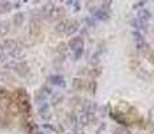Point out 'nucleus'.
I'll return each mask as SVG.
<instances>
[{"label":"nucleus","instance_id":"obj_15","mask_svg":"<svg viewBox=\"0 0 154 134\" xmlns=\"http://www.w3.org/2000/svg\"><path fill=\"white\" fill-rule=\"evenodd\" d=\"M67 26H68V21L67 20H60L59 23L55 26V31L59 32V34H63V32H66Z\"/></svg>","mask_w":154,"mask_h":134},{"label":"nucleus","instance_id":"obj_28","mask_svg":"<svg viewBox=\"0 0 154 134\" xmlns=\"http://www.w3.org/2000/svg\"><path fill=\"white\" fill-rule=\"evenodd\" d=\"M145 4H146V1H135V3L133 4V8H134V10H137V8L144 7Z\"/></svg>","mask_w":154,"mask_h":134},{"label":"nucleus","instance_id":"obj_8","mask_svg":"<svg viewBox=\"0 0 154 134\" xmlns=\"http://www.w3.org/2000/svg\"><path fill=\"white\" fill-rule=\"evenodd\" d=\"M54 10H55V4L52 1H48V3H46L42 7V14L46 15V16H50L54 12Z\"/></svg>","mask_w":154,"mask_h":134},{"label":"nucleus","instance_id":"obj_1","mask_svg":"<svg viewBox=\"0 0 154 134\" xmlns=\"http://www.w3.org/2000/svg\"><path fill=\"white\" fill-rule=\"evenodd\" d=\"M48 95H51V88H48V87H42L40 90H39L38 93H36V95H35V101H36V103H43L47 99V97Z\"/></svg>","mask_w":154,"mask_h":134},{"label":"nucleus","instance_id":"obj_17","mask_svg":"<svg viewBox=\"0 0 154 134\" xmlns=\"http://www.w3.org/2000/svg\"><path fill=\"white\" fill-rule=\"evenodd\" d=\"M51 20H55V19H60L62 16H64V8H56L54 10V12L51 15Z\"/></svg>","mask_w":154,"mask_h":134},{"label":"nucleus","instance_id":"obj_32","mask_svg":"<svg viewBox=\"0 0 154 134\" xmlns=\"http://www.w3.org/2000/svg\"><path fill=\"white\" fill-rule=\"evenodd\" d=\"M4 60H6V55H4V54H1V52H0V63H3Z\"/></svg>","mask_w":154,"mask_h":134},{"label":"nucleus","instance_id":"obj_26","mask_svg":"<svg viewBox=\"0 0 154 134\" xmlns=\"http://www.w3.org/2000/svg\"><path fill=\"white\" fill-rule=\"evenodd\" d=\"M137 48L139 51H145V50H149V44L145 42H141V43H137Z\"/></svg>","mask_w":154,"mask_h":134},{"label":"nucleus","instance_id":"obj_35","mask_svg":"<svg viewBox=\"0 0 154 134\" xmlns=\"http://www.w3.org/2000/svg\"><path fill=\"white\" fill-rule=\"evenodd\" d=\"M36 134H44V133H42V131H38V133H36Z\"/></svg>","mask_w":154,"mask_h":134},{"label":"nucleus","instance_id":"obj_30","mask_svg":"<svg viewBox=\"0 0 154 134\" xmlns=\"http://www.w3.org/2000/svg\"><path fill=\"white\" fill-rule=\"evenodd\" d=\"M83 55V48L82 50H78V51H75V55H74V60H78L79 58Z\"/></svg>","mask_w":154,"mask_h":134},{"label":"nucleus","instance_id":"obj_10","mask_svg":"<svg viewBox=\"0 0 154 134\" xmlns=\"http://www.w3.org/2000/svg\"><path fill=\"white\" fill-rule=\"evenodd\" d=\"M94 16H95L97 19H98V20H103V21H106V20H109V19H110L109 12H107V11H103V10L95 11Z\"/></svg>","mask_w":154,"mask_h":134},{"label":"nucleus","instance_id":"obj_12","mask_svg":"<svg viewBox=\"0 0 154 134\" xmlns=\"http://www.w3.org/2000/svg\"><path fill=\"white\" fill-rule=\"evenodd\" d=\"M39 114L43 119H50L51 118V113H50V107L47 105H43L40 109H39Z\"/></svg>","mask_w":154,"mask_h":134},{"label":"nucleus","instance_id":"obj_25","mask_svg":"<svg viewBox=\"0 0 154 134\" xmlns=\"http://www.w3.org/2000/svg\"><path fill=\"white\" fill-rule=\"evenodd\" d=\"M101 73H102L101 68H99V67H95V68H93V70L90 71V75L93 78H97V77H99V75H101Z\"/></svg>","mask_w":154,"mask_h":134},{"label":"nucleus","instance_id":"obj_9","mask_svg":"<svg viewBox=\"0 0 154 134\" xmlns=\"http://www.w3.org/2000/svg\"><path fill=\"white\" fill-rule=\"evenodd\" d=\"M151 18V12L149 10H146V8H144V10H141L139 12H138V20H141V21H145L146 23L149 19Z\"/></svg>","mask_w":154,"mask_h":134},{"label":"nucleus","instance_id":"obj_23","mask_svg":"<svg viewBox=\"0 0 154 134\" xmlns=\"http://www.w3.org/2000/svg\"><path fill=\"white\" fill-rule=\"evenodd\" d=\"M113 133L114 134H130V131L127 129H125V127H117V129H114Z\"/></svg>","mask_w":154,"mask_h":134},{"label":"nucleus","instance_id":"obj_11","mask_svg":"<svg viewBox=\"0 0 154 134\" xmlns=\"http://www.w3.org/2000/svg\"><path fill=\"white\" fill-rule=\"evenodd\" d=\"M10 32V21L1 20L0 21V36H6Z\"/></svg>","mask_w":154,"mask_h":134},{"label":"nucleus","instance_id":"obj_13","mask_svg":"<svg viewBox=\"0 0 154 134\" xmlns=\"http://www.w3.org/2000/svg\"><path fill=\"white\" fill-rule=\"evenodd\" d=\"M24 23V14H21V12H18V14L14 15V24L16 27H21Z\"/></svg>","mask_w":154,"mask_h":134},{"label":"nucleus","instance_id":"obj_19","mask_svg":"<svg viewBox=\"0 0 154 134\" xmlns=\"http://www.w3.org/2000/svg\"><path fill=\"white\" fill-rule=\"evenodd\" d=\"M88 122H90V115L84 111V113H82V115L79 117V125H81V126H87Z\"/></svg>","mask_w":154,"mask_h":134},{"label":"nucleus","instance_id":"obj_3","mask_svg":"<svg viewBox=\"0 0 154 134\" xmlns=\"http://www.w3.org/2000/svg\"><path fill=\"white\" fill-rule=\"evenodd\" d=\"M1 48H3L4 51L12 52V51H15V50L18 48V42L14 40V39H6V40L1 43Z\"/></svg>","mask_w":154,"mask_h":134},{"label":"nucleus","instance_id":"obj_18","mask_svg":"<svg viewBox=\"0 0 154 134\" xmlns=\"http://www.w3.org/2000/svg\"><path fill=\"white\" fill-rule=\"evenodd\" d=\"M130 24L133 26L134 28H142V30H146L147 28V24L145 21H141L138 19H133V20L130 21Z\"/></svg>","mask_w":154,"mask_h":134},{"label":"nucleus","instance_id":"obj_36","mask_svg":"<svg viewBox=\"0 0 154 134\" xmlns=\"http://www.w3.org/2000/svg\"><path fill=\"white\" fill-rule=\"evenodd\" d=\"M66 134H73V133H66Z\"/></svg>","mask_w":154,"mask_h":134},{"label":"nucleus","instance_id":"obj_14","mask_svg":"<svg viewBox=\"0 0 154 134\" xmlns=\"http://www.w3.org/2000/svg\"><path fill=\"white\" fill-rule=\"evenodd\" d=\"M84 86L86 85H84V81L82 78H74L73 79V87L75 90H83Z\"/></svg>","mask_w":154,"mask_h":134},{"label":"nucleus","instance_id":"obj_31","mask_svg":"<svg viewBox=\"0 0 154 134\" xmlns=\"http://www.w3.org/2000/svg\"><path fill=\"white\" fill-rule=\"evenodd\" d=\"M66 47H67L66 43H59L56 48H58V51H60V52H64V51H66Z\"/></svg>","mask_w":154,"mask_h":134},{"label":"nucleus","instance_id":"obj_24","mask_svg":"<svg viewBox=\"0 0 154 134\" xmlns=\"http://www.w3.org/2000/svg\"><path fill=\"white\" fill-rule=\"evenodd\" d=\"M133 36H134V40H135L137 43H141V42H145L144 40V36L141 35L139 32H137V31H134L133 32Z\"/></svg>","mask_w":154,"mask_h":134},{"label":"nucleus","instance_id":"obj_33","mask_svg":"<svg viewBox=\"0 0 154 134\" xmlns=\"http://www.w3.org/2000/svg\"><path fill=\"white\" fill-rule=\"evenodd\" d=\"M14 7H15V8H19V7H20V3H15V4H14Z\"/></svg>","mask_w":154,"mask_h":134},{"label":"nucleus","instance_id":"obj_7","mask_svg":"<svg viewBox=\"0 0 154 134\" xmlns=\"http://www.w3.org/2000/svg\"><path fill=\"white\" fill-rule=\"evenodd\" d=\"M52 85H56V86H62V87H64L66 86V82H64V78L62 77V75H52V77H50L48 79Z\"/></svg>","mask_w":154,"mask_h":134},{"label":"nucleus","instance_id":"obj_16","mask_svg":"<svg viewBox=\"0 0 154 134\" xmlns=\"http://www.w3.org/2000/svg\"><path fill=\"white\" fill-rule=\"evenodd\" d=\"M111 117L117 121V122H118V124H121V125H122V126H127V125H129V121H126V119H125V117H123L122 114L114 113V114H111Z\"/></svg>","mask_w":154,"mask_h":134},{"label":"nucleus","instance_id":"obj_20","mask_svg":"<svg viewBox=\"0 0 154 134\" xmlns=\"http://www.w3.org/2000/svg\"><path fill=\"white\" fill-rule=\"evenodd\" d=\"M12 8V4L10 1H0V14H4V12H8Z\"/></svg>","mask_w":154,"mask_h":134},{"label":"nucleus","instance_id":"obj_29","mask_svg":"<svg viewBox=\"0 0 154 134\" xmlns=\"http://www.w3.org/2000/svg\"><path fill=\"white\" fill-rule=\"evenodd\" d=\"M60 101H63V97H62V95H56V97H54V99H52V105H54V106L58 105V103H59Z\"/></svg>","mask_w":154,"mask_h":134},{"label":"nucleus","instance_id":"obj_34","mask_svg":"<svg viewBox=\"0 0 154 134\" xmlns=\"http://www.w3.org/2000/svg\"><path fill=\"white\" fill-rule=\"evenodd\" d=\"M150 60H151V63H154V54H153V55H151V57H150Z\"/></svg>","mask_w":154,"mask_h":134},{"label":"nucleus","instance_id":"obj_27","mask_svg":"<svg viewBox=\"0 0 154 134\" xmlns=\"http://www.w3.org/2000/svg\"><path fill=\"white\" fill-rule=\"evenodd\" d=\"M111 1H110V0H109V1H102V8H101V10H103V11H106V10H109V8H110V6H111Z\"/></svg>","mask_w":154,"mask_h":134},{"label":"nucleus","instance_id":"obj_5","mask_svg":"<svg viewBox=\"0 0 154 134\" xmlns=\"http://www.w3.org/2000/svg\"><path fill=\"white\" fill-rule=\"evenodd\" d=\"M78 30H79V23H78V21H75V20L68 21V26H67V28H66V34L68 36H71V35H74Z\"/></svg>","mask_w":154,"mask_h":134},{"label":"nucleus","instance_id":"obj_4","mask_svg":"<svg viewBox=\"0 0 154 134\" xmlns=\"http://www.w3.org/2000/svg\"><path fill=\"white\" fill-rule=\"evenodd\" d=\"M14 68L20 77H26V75L28 74V66L26 63H23V62H21V63H15Z\"/></svg>","mask_w":154,"mask_h":134},{"label":"nucleus","instance_id":"obj_2","mask_svg":"<svg viewBox=\"0 0 154 134\" xmlns=\"http://www.w3.org/2000/svg\"><path fill=\"white\" fill-rule=\"evenodd\" d=\"M67 46L70 47L73 51H78V50H82L83 48V46H84V40H83V38H73V39H70V42H68V44Z\"/></svg>","mask_w":154,"mask_h":134},{"label":"nucleus","instance_id":"obj_22","mask_svg":"<svg viewBox=\"0 0 154 134\" xmlns=\"http://www.w3.org/2000/svg\"><path fill=\"white\" fill-rule=\"evenodd\" d=\"M88 91L91 94H95V91H97V82L95 81H90V83H88Z\"/></svg>","mask_w":154,"mask_h":134},{"label":"nucleus","instance_id":"obj_21","mask_svg":"<svg viewBox=\"0 0 154 134\" xmlns=\"http://www.w3.org/2000/svg\"><path fill=\"white\" fill-rule=\"evenodd\" d=\"M11 55H12L14 58H21L23 55H24V52H23V50L18 47V48L15 50V51H12V52H11Z\"/></svg>","mask_w":154,"mask_h":134},{"label":"nucleus","instance_id":"obj_6","mask_svg":"<svg viewBox=\"0 0 154 134\" xmlns=\"http://www.w3.org/2000/svg\"><path fill=\"white\" fill-rule=\"evenodd\" d=\"M30 34H31L32 36H38L39 34H40V24H39L36 20H32L31 23H30Z\"/></svg>","mask_w":154,"mask_h":134}]
</instances>
